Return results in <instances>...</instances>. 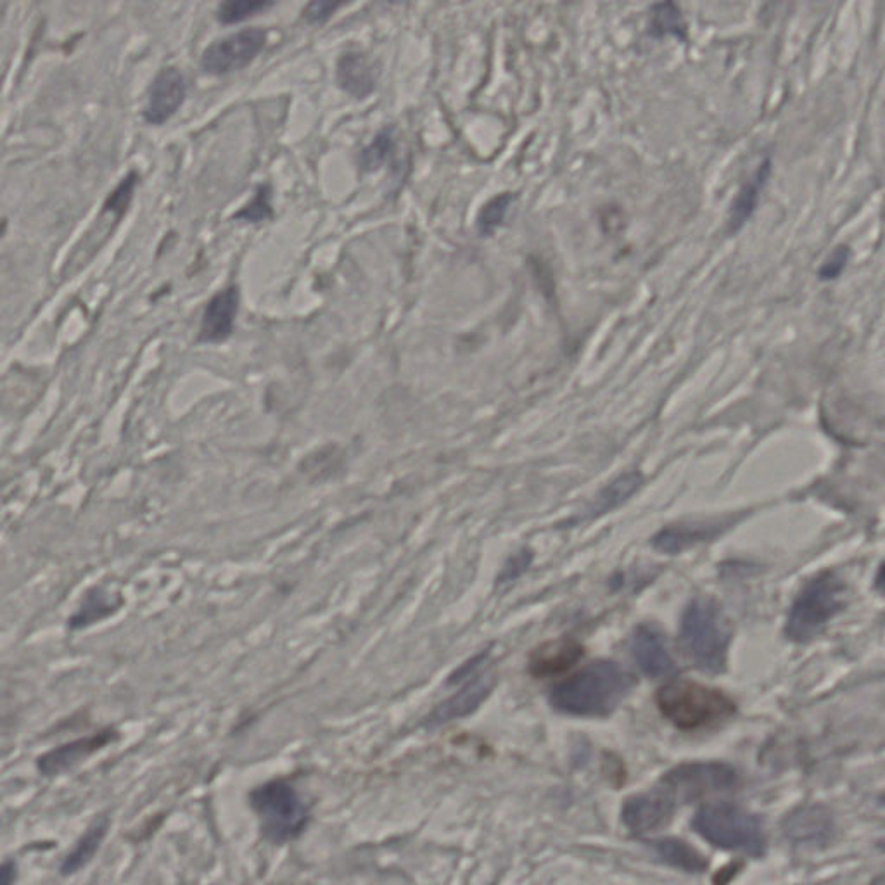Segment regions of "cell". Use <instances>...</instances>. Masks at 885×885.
Returning a JSON list of instances; mask_svg holds the SVG:
<instances>
[{"instance_id": "cell-27", "label": "cell", "mask_w": 885, "mask_h": 885, "mask_svg": "<svg viewBox=\"0 0 885 885\" xmlns=\"http://www.w3.org/2000/svg\"><path fill=\"white\" fill-rule=\"evenodd\" d=\"M851 260V250L846 244H838L827 260L822 263L818 270V279L822 282L837 281L846 270L847 263Z\"/></svg>"}, {"instance_id": "cell-29", "label": "cell", "mask_w": 885, "mask_h": 885, "mask_svg": "<svg viewBox=\"0 0 885 885\" xmlns=\"http://www.w3.org/2000/svg\"><path fill=\"white\" fill-rule=\"evenodd\" d=\"M137 180H139L137 173H130L127 179L121 180V184L114 189L113 194H111L110 198H108V201H105V211L117 213L118 217L123 215V213L127 211V208H129L130 201H132Z\"/></svg>"}, {"instance_id": "cell-31", "label": "cell", "mask_w": 885, "mask_h": 885, "mask_svg": "<svg viewBox=\"0 0 885 885\" xmlns=\"http://www.w3.org/2000/svg\"><path fill=\"white\" fill-rule=\"evenodd\" d=\"M341 8L340 2H329V0H316V2H310L306 4V8L303 9V18L306 23L310 24H322L329 20V18L334 14L338 9Z\"/></svg>"}, {"instance_id": "cell-7", "label": "cell", "mask_w": 885, "mask_h": 885, "mask_svg": "<svg viewBox=\"0 0 885 885\" xmlns=\"http://www.w3.org/2000/svg\"><path fill=\"white\" fill-rule=\"evenodd\" d=\"M269 33L263 28H244L232 36L215 40L204 49L201 68L213 77L234 73L253 63L266 48Z\"/></svg>"}, {"instance_id": "cell-19", "label": "cell", "mask_w": 885, "mask_h": 885, "mask_svg": "<svg viewBox=\"0 0 885 885\" xmlns=\"http://www.w3.org/2000/svg\"><path fill=\"white\" fill-rule=\"evenodd\" d=\"M648 33L654 39L676 37V39L686 40V23L678 6L673 4V2L652 6Z\"/></svg>"}, {"instance_id": "cell-13", "label": "cell", "mask_w": 885, "mask_h": 885, "mask_svg": "<svg viewBox=\"0 0 885 885\" xmlns=\"http://www.w3.org/2000/svg\"><path fill=\"white\" fill-rule=\"evenodd\" d=\"M335 80L351 98L368 99L378 87V70L368 54L348 51L338 59Z\"/></svg>"}, {"instance_id": "cell-20", "label": "cell", "mask_w": 885, "mask_h": 885, "mask_svg": "<svg viewBox=\"0 0 885 885\" xmlns=\"http://www.w3.org/2000/svg\"><path fill=\"white\" fill-rule=\"evenodd\" d=\"M117 611L118 601L114 602L113 597L102 592V590H92V592L87 595L86 602H83L79 613H74V616L71 617L70 628H87L90 624H94L95 621L104 620V617L111 616V614L117 613Z\"/></svg>"}, {"instance_id": "cell-28", "label": "cell", "mask_w": 885, "mask_h": 885, "mask_svg": "<svg viewBox=\"0 0 885 885\" xmlns=\"http://www.w3.org/2000/svg\"><path fill=\"white\" fill-rule=\"evenodd\" d=\"M640 483H642V476H640V474H628V476L621 477L613 486L605 490L599 505L604 509L617 505L621 500L628 499V496L635 492L636 487L640 486Z\"/></svg>"}, {"instance_id": "cell-21", "label": "cell", "mask_w": 885, "mask_h": 885, "mask_svg": "<svg viewBox=\"0 0 885 885\" xmlns=\"http://www.w3.org/2000/svg\"><path fill=\"white\" fill-rule=\"evenodd\" d=\"M105 832H108V822L105 819L95 823L94 827H90L89 832L80 838V843L74 846V849L64 859L63 866H61L63 874H74L77 869L82 868L90 859L94 858L95 851L99 849L102 838L105 837Z\"/></svg>"}, {"instance_id": "cell-5", "label": "cell", "mask_w": 885, "mask_h": 885, "mask_svg": "<svg viewBox=\"0 0 885 885\" xmlns=\"http://www.w3.org/2000/svg\"><path fill=\"white\" fill-rule=\"evenodd\" d=\"M254 812L263 834L275 844L298 837L309 823V809L300 794L288 782L275 781L262 785L251 794Z\"/></svg>"}, {"instance_id": "cell-24", "label": "cell", "mask_w": 885, "mask_h": 885, "mask_svg": "<svg viewBox=\"0 0 885 885\" xmlns=\"http://www.w3.org/2000/svg\"><path fill=\"white\" fill-rule=\"evenodd\" d=\"M514 200L515 195L512 192H502L483 204L476 219V229L481 238H492L499 231Z\"/></svg>"}, {"instance_id": "cell-2", "label": "cell", "mask_w": 885, "mask_h": 885, "mask_svg": "<svg viewBox=\"0 0 885 885\" xmlns=\"http://www.w3.org/2000/svg\"><path fill=\"white\" fill-rule=\"evenodd\" d=\"M680 642L686 655L702 670L711 673L725 670L730 626L716 602L710 599H695L686 607Z\"/></svg>"}, {"instance_id": "cell-10", "label": "cell", "mask_w": 885, "mask_h": 885, "mask_svg": "<svg viewBox=\"0 0 885 885\" xmlns=\"http://www.w3.org/2000/svg\"><path fill=\"white\" fill-rule=\"evenodd\" d=\"M496 676L492 671L481 670L477 675L464 682L461 691L456 692L449 701L443 702L434 713L431 714V726L445 725V723L453 722V720L464 718L469 714L474 713L477 707L486 701L487 695L492 694L495 688Z\"/></svg>"}, {"instance_id": "cell-33", "label": "cell", "mask_w": 885, "mask_h": 885, "mask_svg": "<svg viewBox=\"0 0 885 885\" xmlns=\"http://www.w3.org/2000/svg\"><path fill=\"white\" fill-rule=\"evenodd\" d=\"M14 877H17V866L12 863L0 866V885H12Z\"/></svg>"}, {"instance_id": "cell-18", "label": "cell", "mask_w": 885, "mask_h": 885, "mask_svg": "<svg viewBox=\"0 0 885 885\" xmlns=\"http://www.w3.org/2000/svg\"><path fill=\"white\" fill-rule=\"evenodd\" d=\"M770 175H772V160L766 158L765 161H761L756 172L745 180V184L742 185L741 191L735 195L734 203L730 208L728 222H726L728 223L730 232L735 234V232L741 231L745 222L754 215L757 203H760L761 192L765 189Z\"/></svg>"}, {"instance_id": "cell-16", "label": "cell", "mask_w": 885, "mask_h": 885, "mask_svg": "<svg viewBox=\"0 0 885 885\" xmlns=\"http://www.w3.org/2000/svg\"><path fill=\"white\" fill-rule=\"evenodd\" d=\"M632 652L645 675L652 678L670 675L675 664L671 661L663 635L652 626H640L633 636Z\"/></svg>"}, {"instance_id": "cell-12", "label": "cell", "mask_w": 885, "mask_h": 885, "mask_svg": "<svg viewBox=\"0 0 885 885\" xmlns=\"http://www.w3.org/2000/svg\"><path fill=\"white\" fill-rule=\"evenodd\" d=\"M675 803L666 791H655L645 796L633 797L624 804L623 819L633 832L657 831L664 827L673 815Z\"/></svg>"}, {"instance_id": "cell-30", "label": "cell", "mask_w": 885, "mask_h": 885, "mask_svg": "<svg viewBox=\"0 0 885 885\" xmlns=\"http://www.w3.org/2000/svg\"><path fill=\"white\" fill-rule=\"evenodd\" d=\"M487 660H490V651L486 648V651L480 652V654L471 657V660L462 664L461 667H456L452 675L449 676V680H446V683H449V685H462V683L467 682L472 676L477 675L481 670H484Z\"/></svg>"}, {"instance_id": "cell-26", "label": "cell", "mask_w": 885, "mask_h": 885, "mask_svg": "<svg viewBox=\"0 0 885 885\" xmlns=\"http://www.w3.org/2000/svg\"><path fill=\"white\" fill-rule=\"evenodd\" d=\"M272 189L270 185L262 184L258 185L254 191L253 200L247 207L241 208L234 219L248 223H260L263 220L272 219Z\"/></svg>"}, {"instance_id": "cell-32", "label": "cell", "mask_w": 885, "mask_h": 885, "mask_svg": "<svg viewBox=\"0 0 885 885\" xmlns=\"http://www.w3.org/2000/svg\"><path fill=\"white\" fill-rule=\"evenodd\" d=\"M527 562H530V555L526 554H519L512 557L511 561L507 562L505 570L500 573L499 583H507L514 580V577H517L521 571L527 566Z\"/></svg>"}, {"instance_id": "cell-22", "label": "cell", "mask_w": 885, "mask_h": 885, "mask_svg": "<svg viewBox=\"0 0 885 885\" xmlns=\"http://www.w3.org/2000/svg\"><path fill=\"white\" fill-rule=\"evenodd\" d=\"M396 149V139H394V127H384L381 132L375 135L374 141L360 152L359 164L362 172H378L379 168L391 160Z\"/></svg>"}, {"instance_id": "cell-15", "label": "cell", "mask_w": 885, "mask_h": 885, "mask_svg": "<svg viewBox=\"0 0 885 885\" xmlns=\"http://www.w3.org/2000/svg\"><path fill=\"white\" fill-rule=\"evenodd\" d=\"M117 738L113 730H104L99 734L90 735V737L79 738V741L70 742V744L61 745L58 750L51 751L46 756L40 757L39 768L46 775H56V773L64 772L71 768L86 757L92 756L99 750L105 747Z\"/></svg>"}, {"instance_id": "cell-4", "label": "cell", "mask_w": 885, "mask_h": 885, "mask_svg": "<svg viewBox=\"0 0 885 885\" xmlns=\"http://www.w3.org/2000/svg\"><path fill=\"white\" fill-rule=\"evenodd\" d=\"M844 585L834 573H822L804 586L794 602L787 621V636L794 642H807L818 635L825 624L844 607Z\"/></svg>"}, {"instance_id": "cell-17", "label": "cell", "mask_w": 885, "mask_h": 885, "mask_svg": "<svg viewBox=\"0 0 885 885\" xmlns=\"http://www.w3.org/2000/svg\"><path fill=\"white\" fill-rule=\"evenodd\" d=\"M583 655L582 645L576 640L559 638L540 645L530 660L531 675L545 678L570 670Z\"/></svg>"}, {"instance_id": "cell-8", "label": "cell", "mask_w": 885, "mask_h": 885, "mask_svg": "<svg viewBox=\"0 0 885 885\" xmlns=\"http://www.w3.org/2000/svg\"><path fill=\"white\" fill-rule=\"evenodd\" d=\"M664 791L671 799H695V797L728 791L737 784V773L723 763H695L683 765L664 776Z\"/></svg>"}, {"instance_id": "cell-9", "label": "cell", "mask_w": 885, "mask_h": 885, "mask_svg": "<svg viewBox=\"0 0 885 885\" xmlns=\"http://www.w3.org/2000/svg\"><path fill=\"white\" fill-rule=\"evenodd\" d=\"M185 98H188V80L184 73L175 67L163 68L148 90V101L142 111L145 123L163 125L170 118L175 117Z\"/></svg>"}, {"instance_id": "cell-3", "label": "cell", "mask_w": 885, "mask_h": 885, "mask_svg": "<svg viewBox=\"0 0 885 885\" xmlns=\"http://www.w3.org/2000/svg\"><path fill=\"white\" fill-rule=\"evenodd\" d=\"M661 713L682 730H697L723 722L735 713V704L722 691L692 682L664 685L655 695Z\"/></svg>"}, {"instance_id": "cell-23", "label": "cell", "mask_w": 885, "mask_h": 885, "mask_svg": "<svg viewBox=\"0 0 885 885\" xmlns=\"http://www.w3.org/2000/svg\"><path fill=\"white\" fill-rule=\"evenodd\" d=\"M654 847L660 853V856H663L671 865L678 866V868L688 869V872H701L707 866L706 859L702 858V854H698L694 847L682 843V841L667 838V841L654 843Z\"/></svg>"}, {"instance_id": "cell-6", "label": "cell", "mask_w": 885, "mask_h": 885, "mask_svg": "<svg viewBox=\"0 0 885 885\" xmlns=\"http://www.w3.org/2000/svg\"><path fill=\"white\" fill-rule=\"evenodd\" d=\"M694 828L711 844L760 856L765 849V835L760 819L730 804L702 807L695 815Z\"/></svg>"}, {"instance_id": "cell-1", "label": "cell", "mask_w": 885, "mask_h": 885, "mask_svg": "<svg viewBox=\"0 0 885 885\" xmlns=\"http://www.w3.org/2000/svg\"><path fill=\"white\" fill-rule=\"evenodd\" d=\"M633 676L620 664L601 661L555 686L552 706L577 716H601L611 713L632 691Z\"/></svg>"}, {"instance_id": "cell-14", "label": "cell", "mask_w": 885, "mask_h": 885, "mask_svg": "<svg viewBox=\"0 0 885 885\" xmlns=\"http://www.w3.org/2000/svg\"><path fill=\"white\" fill-rule=\"evenodd\" d=\"M730 526V521H697V523L675 524L661 531L654 539V546L664 554H678L697 543L707 542Z\"/></svg>"}, {"instance_id": "cell-11", "label": "cell", "mask_w": 885, "mask_h": 885, "mask_svg": "<svg viewBox=\"0 0 885 885\" xmlns=\"http://www.w3.org/2000/svg\"><path fill=\"white\" fill-rule=\"evenodd\" d=\"M241 309V291L229 285L208 301L201 320L200 343H223L234 332L235 319Z\"/></svg>"}, {"instance_id": "cell-25", "label": "cell", "mask_w": 885, "mask_h": 885, "mask_svg": "<svg viewBox=\"0 0 885 885\" xmlns=\"http://www.w3.org/2000/svg\"><path fill=\"white\" fill-rule=\"evenodd\" d=\"M272 6L269 0H225L217 9V20L222 24H238Z\"/></svg>"}]
</instances>
